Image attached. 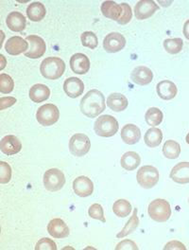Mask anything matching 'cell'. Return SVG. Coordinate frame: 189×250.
Returning <instances> with one entry per match:
<instances>
[{"label":"cell","instance_id":"1","mask_svg":"<svg viewBox=\"0 0 189 250\" xmlns=\"http://www.w3.org/2000/svg\"><path fill=\"white\" fill-rule=\"evenodd\" d=\"M106 108L104 95L97 89L88 91L80 101V111L88 118H95Z\"/></svg>","mask_w":189,"mask_h":250},{"label":"cell","instance_id":"2","mask_svg":"<svg viewBox=\"0 0 189 250\" xmlns=\"http://www.w3.org/2000/svg\"><path fill=\"white\" fill-rule=\"evenodd\" d=\"M65 70V63L59 57H48L41 62L40 71L44 78L57 80L63 76Z\"/></svg>","mask_w":189,"mask_h":250},{"label":"cell","instance_id":"3","mask_svg":"<svg viewBox=\"0 0 189 250\" xmlns=\"http://www.w3.org/2000/svg\"><path fill=\"white\" fill-rule=\"evenodd\" d=\"M119 125L115 118L111 115H103L98 117L94 125L95 134L102 138H111L118 131Z\"/></svg>","mask_w":189,"mask_h":250},{"label":"cell","instance_id":"4","mask_svg":"<svg viewBox=\"0 0 189 250\" xmlns=\"http://www.w3.org/2000/svg\"><path fill=\"white\" fill-rule=\"evenodd\" d=\"M149 215L151 218L159 223L167 222L171 216V208L170 203L165 199H155L149 205Z\"/></svg>","mask_w":189,"mask_h":250},{"label":"cell","instance_id":"5","mask_svg":"<svg viewBox=\"0 0 189 250\" xmlns=\"http://www.w3.org/2000/svg\"><path fill=\"white\" fill-rule=\"evenodd\" d=\"M60 118V111L54 104H47L42 105L36 113L38 123L43 126H51L56 124Z\"/></svg>","mask_w":189,"mask_h":250},{"label":"cell","instance_id":"6","mask_svg":"<svg viewBox=\"0 0 189 250\" xmlns=\"http://www.w3.org/2000/svg\"><path fill=\"white\" fill-rule=\"evenodd\" d=\"M160 174L157 169L153 166H143L136 175L138 184L144 188H151L154 187L159 181Z\"/></svg>","mask_w":189,"mask_h":250},{"label":"cell","instance_id":"7","mask_svg":"<svg viewBox=\"0 0 189 250\" xmlns=\"http://www.w3.org/2000/svg\"><path fill=\"white\" fill-rule=\"evenodd\" d=\"M91 147L89 138L84 134H75L69 141V151L73 156L81 157L85 156Z\"/></svg>","mask_w":189,"mask_h":250},{"label":"cell","instance_id":"8","mask_svg":"<svg viewBox=\"0 0 189 250\" xmlns=\"http://www.w3.org/2000/svg\"><path fill=\"white\" fill-rule=\"evenodd\" d=\"M65 184V177L62 171L53 168L49 169L44 174V186L49 191H58Z\"/></svg>","mask_w":189,"mask_h":250},{"label":"cell","instance_id":"9","mask_svg":"<svg viewBox=\"0 0 189 250\" xmlns=\"http://www.w3.org/2000/svg\"><path fill=\"white\" fill-rule=\"evenodd\" d=\"M26 40L30 45L28 51L25 52L26 57L31 59H38L45 54L47 50V45L42 37L38 35H29Z\"/></svg>","mask_w":189,"mask_h":250},{"label":"cell","instance_id":"10","mask_svg":"<svg viewBox=\"0 0 189 250\" xmlns=\"http://www.w3.org/2000/svg\"><path fill=\"white\" fill-rule=\"evenodd\" d=\"M126 45L125 37L119 32H111L103 40V47L109 53H115L123 49Z\"/></svg>","mask_w":189,"mask_h":250},{"label":"cell","instance_id":"11","mask_svg":"<svg viewBox=\"0 0 189 250\" xmlns=\"http://www.w3.org/2000/svg\"><path fill=\"white\" fill-rule=\"evenodd\" d=\"M159 9L157 4L152 0H141L134 7V16L138 20L148 19L153 16Z\"/></svg>","mask_w":189,"mask_h":250},{"label":"cell","instance_id":"12","mask_svg":"<svg viewBox=\"0 0 189 250\" xmlns=\"http://www.w3.org/2000/svg\"><path fill=\"white\" fill-rule=\"evenodd\" d=\"M30 45L27 40H24L20 36H13L5 44V50L10 55H19L21 53H25L28 51Z\"/></svg>","mask_w":189,"mask_h":250},{"label":"cell","instance_id":"13","mask_svg":"<svg viewBox=\"0 0 189 250\" xmlns=\"http://www.w3.org/2000/svg\"><path fill=\"white\" fill-rule=\"evenodd\" d=\"M73 189L79 197H87L93 193L94 184L90 178L79 176L73 181Z\"/></svg>","mask_w":189,"mask_h":250},{"label":"cell","instance_id":"14","mask_svg":"<svg viewBox=\"0 0 189 250\" xmlns=\"http://www.w3.org/2000/svg\"><path fill=\"white\" fill-rule=\"evenodd\" d=\"M70 67L76 74H86L90 69V61L88 57L82 53H76L70 59Z\"/></svg>","mask_w":189,"mask_h":250},{"label":"cell","instance_id":"15","mask_svg":"<svg viewBox=\"0 0 189 250\" xmlns=\"http://www.w3.org/2000/svg\"><path fill=\"white\" fill-rule=\"evenodd\" d=\"M47 231L50 236L56 239L66 238L70 233L67 225L63 220L59 218L53 219L48 223Z\"/></svg>","mask_w":189,"mask_h":250},{"label":"cell","instance_id":"16","mask_svg":"<svg viewBox=\"0 0 189 250\" xmlns=\"http://www.w3.org/2000/svg\"><path fill=\"white\" fill-rule=\"evenodd\" d=\"M0 149L5 155L14 156L21 151L22 143L16 136H6L1 140Z\"/></svg>","mask_w":189,"mask_h":250},{"label":"cell","instance_id":"17","mask_svg":"<svg viewBox=\"0 0 189 250\" xmlns=\"http://www.w3.org/2000/svg\"><path fill=\"white\" fill-rule=\"evenodd\" d=\"M131 79L136 84L147 85L152 82L153 73L149 67L140 65V66L135 67L132 70V72L131 74Z\"/></svg>","mask_w":189,"mask_h":250},{"label":"cell","instance_id":"18","mask_svg":"<svg viewBox=\"0 0 189 250\" xmlns=\"http://www.w3.org/2000/svg\"><path fill=\"white\" fill-rule=\"evenodd\" d=\"M63 90L66 95L70 98H78L82 95L84 91V84L83 82L76 77H70L66 79L63 83Z\"/></svg>","mask_w":189,"mask_h":250},{"label":"cell","instance_id":"19","mask_svg":"<svg viewBox=\"0 0 189 250\" xmlns=\"http://www.w3.org/2000/svg\"><path fill=\"white\" fill-rule=\"evenodd\" d=\"M170 178L179 184L189 183V162H180L174 166Z\"/></svg>","mask_w":189,"mask_h":250},{"label":"cell","instance_id":"20","mask_svg":"<svg viewBox=\"0 0 189 250\" xmlns=\"http://www.w3.org/2000/svg\"><path fill=\"white\" fill-rule=\"evenodd\" d=\"M121 139L126 144L133 145L141 139V131L134 125H126L121 129Z\"/></svg>","mask_w":189,"mask_h":250},{"label":"cell","instance_id":"21","mask_svg":"<svg viewBox=\"0 0 189 250\" xmlns=\"http://www.w3.org/2000/svg\"><path fill=\"white\" fill-rule=\"evenodd\" d=\"M156 90L159 97L163 100L170 101L172 100L178 92L176 84L171 81H162L156 85Z\"/></svg>","mask_w":189,"mask_h":250},{"label":"cell","instance_id":"22","mask_svg":"<svg viewBox=\"0 0 189 250\" xmlns=\"http://www.w3.org/2000/svg\"><path fill=\"white\" fill-rule=\"evenodd\" d=\"M7 26L11 31L15 32L23 31L26 28V17L19 12H12L6 20Z\"/></svg>","mask_w":189,"mask_h":250},{"label":"cell","instance_id":"23","mask_svg":"<svg viewBox=\"0 0 189 250\" xmlns=\"http://www.w3.org/2000/svg\"><path fill=\"white\" fill-rule=\"evenodd\" d=\"M101 13L105 17L117 22V20L121 16L122 8H121V5L113 1H104L101 4Z\"/></svg>","mask_w":189,"mask_h":250},{"label":"cell","instance_id":"24","mask_svg":"<svg viewBox=\"0 0 189 250\" xmlns=\"http://www.w3.org/2000/svg\"><path fill=\"white\" fill-rule=\"evenodd\" d=\"M128 99L120 93H112L107 98V105L114 112L124 111L128 107Z\"/></svg>","mask_w":189,"mask_h":250},{"label":"cell","instance_id":"25","mask_svg":"<svg viewBox=\"0 0 189 250\" xmlns=\"http://www.w3.org/2000/svg\"><path fill=\"white\" fill-rule=\"evenodd\" d=\"M50 96V90L47 85L42 83L34 84L30 89V98L33 103L39 104L47 101Z\"/></svg>","mask_w":189,"mask_h":250},{"label":"cell","instance_id":"26","mask_svg":"<svg viewBox=\"0 0 189 250\" xmlns=\"http://www.w3.org/2000/svg\"><path fill=\"white\" fill-rule=\"evenodd\" d=\"M140 163H141V158L135 152H127L120 159L121 167L126 171L135 170L140 165Z\"/></svg>","mask_w":189,"mask_h":250},{"label":"cell","instance_id":"27","mask_svg":"<svg viewBox=\"0 0 189 250\" xmlns=\"http://www.w3.org/2000/svg\"><path fill=\"white\" fill-rule=\"evenodd\" d=\"M46 15H47L46 7L41 2H33L27 8V16L33 22L41 21L42 19H44Z\"/></svg>","mask_w":189,"mask_h":250},{"label":"cell","instance_id":"28","mask_svg":"<svg viewBox=\"0 0 189 250\" xmlns=\"http://www.w3.org/2000/svg\"><path fill=\"white\" fill-rule=\"evenodd\" d=\"M144 141L147 146L151 148H155L159 146L163 141V133L158 128H151L146 132Z\"/></svg>","mask_w":189,"mask_h":250},{"label":"cell","instance_id":"29","mask_svg":"<svg viewBox=\"0 0 189 250\" xmlns=\"http://www.w3.org/2000/svg\"><path fill=\"white\" fill-rule=\"evenodd\" d=\"M139 226V219L137 217V208L133 209V213L132 217L127 222L123 229L116 235L117 238H125L128 235L132 234Z\"/></svg>","mask_w":189,"mask_h":250},{"label":"cell","instance_id":"30","mask_svg":"<svg viewBox=\"0 0 189 250\" xmlns=\"http://www.w3.org/2000/svg\"><path fill=\"white\" fill-rule=\"evenodd\" d=\"M113 211L116 216L124 218L130 215L132 211V205L125 199H119L113 203Z\"/></svg>","mask_w":189,"mask_h":250},{"label":"cell","instance_id":"31","mask_svg":"<svg viewBox=\"0 0 189 250\" xmlns=\"http://www.w3.org/2000/svg\"><path fill=\"white\" fill-rule=\"evenodd\" d=\"M163 153L167 158L176 159L181 154V146L176 141H166L163 146Z\"/></svg>","mask_w":189,"mask_h":250},{"label":"cell","instance_id":"32","mask_svg":"<svg viewBox=\"0 0 189 250\" xmlns=\"http://www.w3.org/2000/svg\"><path fill=\"white\" fill-rule=\"evenodd\" d=\"M163 113L162 111L156 108V107H151L146 112L145 115V121L150 126H157L163 122Z\"/></svg>","mask_w":189,"mask_h":250},{"label":"cell","instance_id":"33","mask_svg":"<svg viewBox=\"0 0 189 250\" xmlns=\"http://www.w3.org/2000/svg\"><path fill=\"white\" fill-rule=\"evenodd\" d=\"M184 47V42L181 38H173V39H166L164 41L165 49L170 54H177L181 52Z\"/></svg>","mask_w":189,"mask_h":250},{"label":"cell","instance_id":"34","mask_svg":"<svg viewBox=\"0 0 189 250\" xmlns=\"http://www.w3.org/2000/svg\"><path fill=\"white\" fill-rule=\"evenodd\" d=\"M15 82L8 74L2 73L0 75V92L2 94L11 93L14 90Z\"/></svg>","mask_w":189,"mask_h":250},{"label":"cell","instance_id":"35","mask_svg":"<svg viewBox=\"0 0 189 250\" xmlns=\"http://www.w3.org/2000/svg\"><path fill=\"white\" fill-rule=\"evenodd\" d=\"M80 40L83 47H89L91 49H94L97 47V44H98L97 37L92 31L83 32L80 36Z\"/></svg>","mask_w":189,"mask_h":250},{"label":"cell","instance_id":"36","mask_svg":"<svg viewBox=\"0 0 189 250\" xmlns=\"http://www.w3.org/2000/svg\"><path fill=\"white\" fill-rule=\"evenodd\" d=\"M11 178H12L11 166L6 162L1 161L0 162V183L6 184L10 182Z\"/></svg>","mask_w":189,"mask_h":250},{"label":"cell","instance_id":"37","mask_svg":"<svg viewBox=\"0 0 189 250\" xmlns=\"http://www.w3.org/2000/svg\"><path fill=\"white\" fill-rule=\"evenodd\" d=\"M88 214L91 218L101 221L102 223H105L106 220L104 218V212L101 205L99 204H93L89 209H88Z\"/></svg>","mask_w":189,"mask_h":250},{"label":"cell","instance_id":"38","mask_svg":"<svg viewBox=\"0 0 189 250\" xmlns=\"http://www.w3.org/2000/svg\"><path fill=\"white\" fill-rule=\"evenodd\" d=\"M120 5H121V8H122V13H121L120 18L117 20V23L120 24V25H126L131 21V19L132 17V8L127 3H122Z\"/></svg>","mask_w":189,"mask_h":250},{"label":"cell","instance_id":"39","mask_svg":"<svg viewBox=\"0 0 189 250\" xmlns=\"http://www.w3.org/2000/svg\"><path fill=\"white\" fill-rule=\"evenodd\" d=\"M35 250H57V246L56 244L48 239V238H43L41 239L37 244H36V247H35Z\"/></svg>","mask_w":189,"mask_h":250},{"label":"cell","instance_id":"40","mask_svg":"<svg viewBox=\"0 0 189 250\" xmlns=\"http://www.w3.org/2000/svg\"><path fill=\"white\" fill-rule=\"evenodd\" d=\"M115 250H138V247L136 246V244L134 243V242H132V241H131V240H124V241H122L121 243H119L117 246H116V248H115Z\"/></svg>","mask_w":189,"mask_h":250},{"label":"cell","instance_id":"41","mask_svg":"<svg viewBox=\"0 0 189 250\" xmlns=\"http://www.w3.org/2000/svg\"><path fill=\"white\" fill-rule=\"evenodd\" d=\"M16 98L13 97H2L0 99V110L6 109L12 105H14L16 104Z\"/></svg>","mask_w":189,"mask_h":250},{"label":"cell","instance_id":"42","mask_svg":"<svg viewBox=\"0 0 189 250\" xmlns=\"http://www.w3.org/2000/svg\"><path fill=\"white\" fill-rule=\"evenodd\" d=\"M164 250H187V248L185 247L184 244H182V243H180V242H178V241H171V242L168 243V244L165 246Z\"/></svg>","mask_w":189,"mask_h":250},{"label":"cell","instance_id":"43","mask_svg":"<svg viewBox=\"0 0 189 250\" xmlns=\"http://www.w3.org/2000/svg\"><path fill=\"white\" fill-rule=\"evenodd\" d=\"M183 32H184L185 37H186L188 40H189V19L185 23V25H184Z\"/></svg>","mask_w":189,"mask_h":250},{"label":"cell","instance_id":"44","mask_svg":"<svg viewBox=\"0 0 189 250\" xmlns=\"http://www.w3.org/2000/svg\"><path fill=\"white\" fill-rule=\"evenodd\" d=\"M0 59H1V61H2V63H1V67H0V69L2 70V69L4 68V66H5V62H6V60H5V57H4L3 55H0Z\"/></svg>","mask_w":189,"mask_h":250},{"label":"cell","instance_id":"45","mask_svg":"<svg viewBox=\"0 0 189 250\" xmlns=\"http://www.w3.org/2000/svg\"><path fill=\"white\" fill-rule=\"evenodd\" d=\"M186 141H187V143L189 145V133L188 134V136H187V138H186Z\"/></svg>","mask_w":189,"mask_h":250},{"label":"cell","instance_id":"46","mask_svg":"<svg viewBox=\"0 0 189 250\" xmlns=\"http://www.w3.org/2000/svg\"></svg>","mask_w":189,"mask_h":250}]
</instances>
